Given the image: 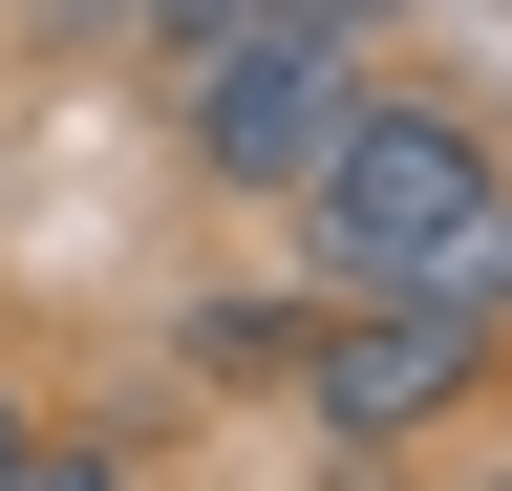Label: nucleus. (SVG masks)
I'll return each mask as SVG.
<instances>
[{
  "instance_id": "1",
  "label": "nucleus",
  "mask_w": 512,
  "mask_h": 491,
  "mask_svg": "<svg viewBox=\"0 0 512 491\" xmlns=\"http://www.w3.org/2000/svg\"><path fill=\"white\" fill-rule=\"evenodd\" d=\"M299 257H320V299H448V321H512V150L470 129V107L363 86L342 150L299 171Z\"/></svg>"
},
{
  "instance_id": "2",
  "label": "nucleus",
  "mask_w": 512,
  "mask_h": 491,
  "mask_svg": "<svg viewBox=\"0 0 512 491\" xmlns=\"http://www.w3.org/2000/svg\"><path fill=\"white\" fill-rule=\"evenodd\" d=\"M342 107H363V22L278 0V22H235V43H192V65H171V150L214 171L235 214H299V171L342 150Z\"/></svg>"
},
{
  "instance_id": "3",
  "label": "nucleus",
  "mask_w": 512,
  "mask_h": 491,
  "mask_svg": "<svg viewBox=\"0 0 512 491\" xmlns=\"http://www.w3.org/2000/svg\"><path fill=\"white\" fill-rule=\"evenodd\" d=\"M491 385V321H448V299H342V321L299 342V406L320 449H427L448 406Z\"/></svg>"
},
{
  "instance_id": "4",
  "label": "nucleus",
  "mask_w": 512,
  "mask_h": 491,
  "mask_svg": "<svg viewBox=\"0 0 512 491\" xmlns=\"http://www.w3.org/2000/svg\"><path fill=\"white\" fill-rule=\"evenodd\" d=\"M150 65H192V43H235V22H278V0H107ZM320 22H363V0H320Z\"/></svg>"
},
{
  "instance_id": "5",
  "label": "nucleus",
  "mask_w": 512,
  "mask_h": 491,
  "mask_svg": "<svg viewBox=\"0 0 512 491\" xmlns=\"http://www.w3.org/2000/svg\"><path fill=\"white\" fill-rule=\"evenodd\" d=\"M0 491H128V449H43V427H22V470H0Z\"/></svg>"
},
{
  "instance_id": "6",
  "label": "nucleus",
  "mask_w": 512,
  "mask_h": 491,
  "mask_svg": "<svg viewBox=\"0 0 512 491\" xmlns=\"http://www.w3.org/2000/svg\"><path fill=\"white\" fill-rule=\"evenodd\" d=\"M0 470H22V385H0Z\"/></svg>"
},
{
  "instance_id": "7",
  "label": "nucleus",
  "mask_w": 512,
  "mask_h": 491,
  "mask_svg": "<svg viewBox=\"0 0 512 491\" xmlns=\"http://www.w3.org/2000/svg\"><path fill=\"white\" fill-rule=\"evenodd\" d=\"M470 491H512V470H470Z\"/></svg>"
}]
</instances>
